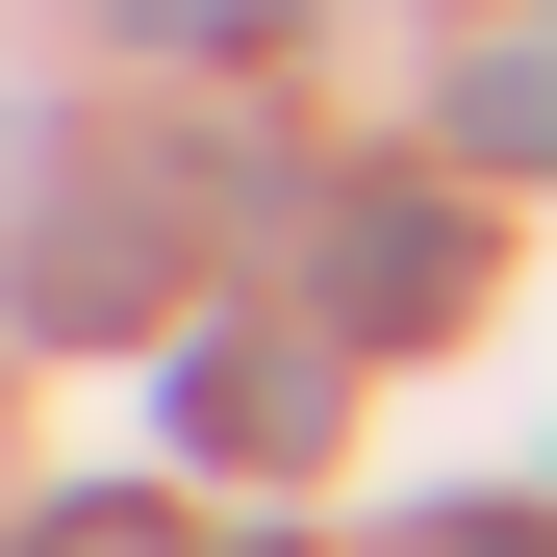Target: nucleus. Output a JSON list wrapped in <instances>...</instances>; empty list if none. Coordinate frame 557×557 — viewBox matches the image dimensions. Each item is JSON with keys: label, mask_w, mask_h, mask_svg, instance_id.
<instances>
[{"label": "nucleus", "mask_w": 557, "mask_h": 557, "mask_svg": "<svg viewBox=\"0 0 557 557\" xmlns=\"http://www.w3.org/2000/svg\"><path fill=\"white\" fill-rule=\"evenodd\" d=\"M177 431H203V456H253V482H278V456L330 431V355H305V330H203V355H177Z\"/></svg>", "instance_id": "1"}, {"label": "nucleus", "mask_w": 557, "mask_h": 557, "mask_svg": "<svg viewBox=\"0 0 557 557\" xmlns=\"http://www.w3.org/2000/svg\"><path fill=\"white\" fill-rule=\"evenodd\" d=\"M330 330H456V278H482V253H456V203H330Z\"/></svg>", "instance_id": "2"}, {"label": "nucleus", "mask_w": 557, "mask_h": 557, "mask_svg": "<svg viewBox=\"0 0 557 557\" xmlns=\"http://www.w3.org/2000/svg\"><path fill=\"white\" fill-rule=\"evenodd\" d=\"M26 557H177V532H152V507H51Z\"/></svg>", "instance_id": "3"}, {"label": "nucleus", "mask_w": 557, "mask_h": 557, "mask_svg": "<svg viewBox=\"0 0 557 557\" xmlns=\"http://www.w3.org/2000/svg\"><path fill=\"white\" fill-rule=\"evenodd\" d=\"M406 557H532V507H431V532H406Z\"/></svg>", "instance_id": "4"}]
</instances>
